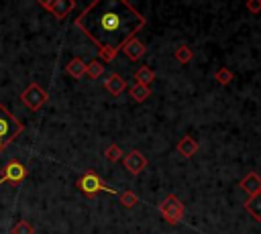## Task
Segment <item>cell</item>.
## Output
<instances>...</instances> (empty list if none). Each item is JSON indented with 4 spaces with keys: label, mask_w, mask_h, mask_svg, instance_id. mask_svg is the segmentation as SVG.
Instances as JSON below:
<instances>
[{
    "label": "cell",
    "mask_w": 261,
    "mask_h": 234,
    "mask_svg": "<svg viewBox=\"0 0 261 234\" xmlns=\"http://www.w3.org/2000/svg\"><path fill=\"white\" fill-rule=\"evenodd\" d=\"M145 24L147 18L126 0H96L75 18V26L98 47L104 61H112Z\"/></svg>",
    "instance_id": "1"
},
{
    "label": "cell",
    "mask_w": 261,
    "mask_h": 234,
    "mask_svg": "<svg viewBox=\"0 0 261 234\" xmlns=\"http://www.w3.org/2000/svg\"><path fill=\"white\" fill-rule=\"evenodd\" d=\"M22 130H24L22 122H20L14 114H10V110H8L4 104H0V153H4L6 147H8Z\"/></svg>",
    "instance_id": "2"
},
{
    "label": "cell",
    "mask_w": 261,
    "mask_h": 234,
    "mask_svg": "<svg viewBox=\"0 0 261 234\" xmlns=\"http://www.w3.org/2000/svg\"><path fill=\"white\" fill-rule=\"evenodd\" d=\"M77 189L86 195V197H94L96 193H100V191H106V193H110V195H118L120 191H116V189H112V187H108L104 181H102V177L100 175H96L94 171H86L80 179H77Z\"/></svg>",
    "instance_id": "3"
},
{
    "label": "cell",
    "mask_w": 261,
    "mask_h": 234,
    "mask_svg": "<svg viewBox=\"0 0 261 234\" xmlns=\"http://www.w3.org/2000/svg\"><path fill=\"white\" fill-rule=\"evenodd\" d=\"M159 212H161V216H163V220H165L167 224L175 226V224H179V222L184 220L186 208H184V203L177 199V195L169 193V195L159 203Z\"/></svg>",
    "instance_id": "4"
},
{
    "label": "cell",
    "mask_w": 261,
    "mask_h": 234,
    "mask_svg": "<svg viewBox=\"0 0 261 234\" xmlns=\"http://www.w3.org/2000/svg\"><path fill=\"white\" fill-rule=\"evenodd\" d=\"M47 98H49L47 90H43V87H41L37 81L29 83V85L22 90V94H20V102H22V104H24L29 110H33V112L41 110V108L45 106Z\"/></svg>",
    "instance_id": "5"
},
{
    "label": "cell",
    "mask_w": 261,
    "mask_h": 234,
    "mask_svg": "<svg viewBox=\"0 0 261 234\" xmlns=\"http://www.w3.org/2000/svg\"><path fill=\"white\" fill-rule=\"evenodd\" d=\"M27 175H29V171H27V167L18 159H10L2 167V179H4V183L18 185V183H22L27 179Z\"/></svg>",
    "instance_id": "6"
},
{
    "label": "cell",
    "mask_w": 261,
    "mask_h": 234,
    "mask_svg": "<svg viewBox=\"0 0 261 234\" xmlns=\"http://www.w3.org/2000/svg\"><path fill=\"white\" fill-rule=\"evenodd\" d=\"M39 6L49 10L57 20H63L75 8V2L73 0H39Z\"/></svg>",
    "instance_id": "7"
},
{
    "label": "cell",
    "mask_w": 261,
    "mask_h": 234,
    "mask_svg": "<svg viewBox=\"0 0 261 234\" xmlns=\"http://www.w3.org/2000/svg\"><path fill=\"white\" fill-rule=\"evenodd\" d=\"M122 163H124V169L133 175H139L145 167H147V159L143 157V153L139 151H128L124 157H122Z\"/></svg>",
    "instance_id": "8"
},
{
    "label": "cell",
    "mask_w": 261,
    "mask_h": 234,
    "mask_svg": "<svg viewBox=\"0 0 261 234\" xmlns=\"http://www.w3.org/2000/svg\"><path fill=\"white\" fill-rule=\"evenodd\" d=\"M239 185H241V189H243L249 197H253V195L261 193V177H259V173H255V171L247 173V175L239 181Z\"/></svg>",
    "instance_id": "9"
},
{
    "label": "cell",
    "mask_w": 261,
    "mask_h": 234,
    "mask_svg": "<svg viewBox=\"0 0 261 234\" xmlns=\"http://www.w3.org/2000/svg\"><path fill=\"white\" fill-rule=\"evenodd\" d=\"M104 87H106L108 94H112V96H120V94L126 90V81H124L122 75H118L116 71H112V73L104 79Z\"/></svg>",
    "instance_id": "10"
},
{
    "label": "cell",
    "mask_w": 261,
    "mask_h": 234,
    "mask_svg": "<svg viewBox=\"0 0 261 234\" xmlns=\"http://www.w3.org/2000/svg\"><path fill=\"white\" fill-rule=\"evenodd\" d=\"M120 51H124V55H126L130 61H139V59L145 55V45H143V41H139V39L135 37V39L126 41Z\"/></svg>",
    "instance_id": "11"
},
{
    "label": "cell",
    "mask_w": 261,
    "mask_h": 234,
    "mask_svg": "<svg viewBox=\"0 0 261 234\" xmlns=\"http://www.w3.org/2000/svg\"><path fill=\"white\" fill-rule=\"evenodd\" d=\"M196 151H198V142H196L192 136H184V138L177 142V153H179L181 157H186V159L194 157Z\"/></svg>",
    "instance_id": "12"
},
{
    "label": "cell",
    "mask_w": 261,
    "mask_h": 234,
    "mask_svg": "<svg viewBox=\"0 0 261 234\" xmlns=\"http://www.w3.org/2000/svg\"><path fill=\"white\" fill-rule=\"evenodd\" d=\"M65 71H67L71 77L82 79V77L86 75V61H84V59H80V57H73V59L65 65Z\"/></svg>",
    "instance_id": "13"
},
{
    "label": "cell",
    "mask_w": 261,
    "mask_h": 234,
    "mask_svg": "<svg viewBox=\"0 0 261 234\" xmlns=\"http://www.w3.org/2000/svg\"><path fill=\"white\" fill-rule=\"evenodd\" d=\"M245 210L251 214V218H253V220L261 222V193H257V195L249 197V199L245 201Z\"/></svg>",
    "instance_id": "14"
},
{
    "label": "cell",
    "mask_w": 261,
    "mask_h": 234,
    "mask_svg": "<svg viewBox=\"0 0 261 234\" xmlns=\"http://www.w3.org/2000/svg\"><path fill=\"white\" fill-rule=\"evenodd\" d=\"M153 79H155V71H153L149 65H141V67L135 71V81L141 83V85H149Z\"/></svg>",
    "instance_id": "15"
},
{
    "label": "cell",
    "mask_w": 261,
    "mask_h": 234,
    "mask_svg": "<svg viewBox=\"0 0 261 234\" xmlns=\"http://www.w3.org/2000/svg\"><path fill=\"white\" fill-rule=\"evenodd\" d=\"M128 96L133 98V102H145L149 96H151V87L149 85H141V83H135L133 87H130V92H128Z\"/></svg>",
    "instance_id": "16"
},
{
    "label": "cell",
    "mask_w": 261,
    "mask_h": 234,
    "mask_svg": "<svg viewBox=\"0 0 261 234\" xmlns=\"http://www.w3.org/2000/svg\"><path fill=\"white\" fill-rule=\"evenodd\" d=\"M173 57H175V61H177V63L186 65V63H190V61H192L194 53H192V49H190L188 45H179V47H175V51H173Z\"/></svg>",
    "instance_id": "17"
},
{
    "label": "cell",
    "mask_w": 261,
    "mask_h": 234,
    "mask_svg": "<svg viewBox=\"0 0 261 234\" xmlns=\"http://www.w3.org/2000/svg\"><path fill=\"white\" fill-rule=\"evenodd\" d=\"M104 73V63L100 59H92L90 63H86V75L92 79H98Z\"/></svg>",
    "instance_id": "18"
},
{
    "label": "cell",
    "mask_w": 261,
    "mask_h": 234,
    "mask_svg": "<svg viewBox=\"0 0 261 234\" xmlns=\"http://www.w3.org/2000/svg\"><path fill=\"white\" fill-rule=\"evenodd\" d=\"M122 157H124V153H122V149H120L116 142L108 144V147H106V151H104V159H106V161H110V163H116V161H120Z\"/></svg>",
    "instance_id": "19"
},
{
    "label": "cell",
    "mask_w": 261,
    "mask_h": 234,
    "mask_svg": "<svg viewBox=\"0 0 261 234\" xmlns=\"http://www.w3.org/2000/svg\"><path fill=\"white\" fill-rule=\"evenodd\" d=\"M118 199H120V203H122L124 208H135V206L139 203V195H137V193H133L130 189L120 191V193H118Z\"/></svg>",
    "instance_id": "20"
},
{
    "label": "cell",
    "mask_w": 261,
    "mask_h": 234,
    "mask_svg": "<svg viewBox=\"0 0 261 234\" xmlns=\"http://www.w3.org/2000/svg\"><path fill=\"white\" fill-rule=\"evenodd\" d=\"M214 79L220 83V85H228L232 81V71L228 67H218L216 73H214Z\"/></svg>",
    "instance_id": "21"
},
{
    "label": "cell",
    "mask_w": 261,
    "mask_h": 234,
    "mask_svg": "<svg viewBox=\"0 0 261 234\" xmlns=\"http://www.w3.org/2000/svg\"><path fill=\"white\" fill-rule=\"evenodd\" d=\"M12 234H35V228H33V224H31V222L20 220V222H16V224H14Z\"/></svg>",
    "instance_id": "22"
},
{
    "label": "cell",
    "mask_w": 261,
    "mask_h": 234,
    "mask_svg": "<svg viewBox=\"0 0 261 234\" xmlns=\"http://www.w3.org/2000/svg\"><path fill=\"white\" fill-rule=\"evenodd\" d=\"M247 10L251 12V14H259L261 12V0H247Z\"/></svg>",
    "instance_id": "23"
}]
</instances>
